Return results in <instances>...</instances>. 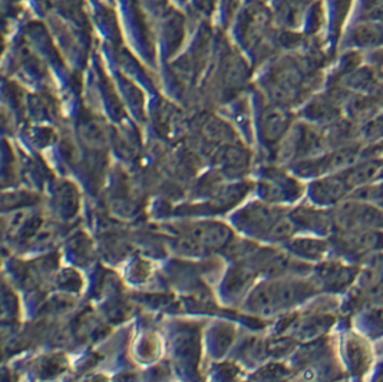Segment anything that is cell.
Here are the masks:
<instances>
[{
	"mask_svg": "<svg viewBox=\"0 0 383 382\" xmlns=\"http://www.w3.org/2000/svg\"><path fill=\"white\" fill-rule=\"evenodd\" d=\"M287 124H288V117L280 110H273L267 112L266 115V121H264L266 134L269 135V138L277 139L286 131Z\"/></svg>",
	"mask_w": 383,
	"mask_h": 382,
	"instance_id": "3957f363",
	"label": "cell"
},
{
	"mask_svg": "<svg viewBox=\"0 0 383 382\" xmlns=\"http://www.w3.org/2000/svg\"><path fill=\"white\" fill-rule=\"evenodd\" d=\"M383 36V32L379 26L370 23V25H362L357 28L356 39L363 45H373L377 43Z\"/></svg>",
	"mask_w": 383,
	"mask_h": 382,
	"instance_id": "277c9868",
	"label": "cell"
},
{
	"mask_svg": "<svg viewBox=\"0 0 383 382\" xmlns=\"http://www.w3.org/2000/svg\"><path fill=\"white\" fill-rule=\"evenodd\" d=\"M191 236L204 245L220 246L228 239L230 232L218 224H200L193 228Z\"/></svg>",
	"mask_w": 383,
	"mask_h": 382,
	"instance_id": "6da1fadb",
	"label": "cell"
},
{
	"mask_svg": "<svg viewBox=\"0 0 383 382\" xmlns=\"http://www.w3.org/2000/svg\"><path fill=\"white\" fill-rule=\"evenodd\" d=\"M320 194L326 198L335 200L345 193V184L340 180H326L320 184Z\"/></svg>",
	"mask_w": 383,
	"mask_h": 382,
	"instance_id": "5b68a950",
	"label": "cell"
},
{
	"mask_svg": "<svg viewBox=\"0 0 383 382\" xmlns=\"http://www.w3.org/2000/svg\"><path fill=\"white\" fill-rule=\"evenodd\" d=\"M383 174V163L380 161H367L360 164L353 170L347 177V186L362 187L377 180Z\"/></svg>",
	"mask_w": 383,
	"mask_h": 382,
	"instance_id": "7a4b0ae2",
	"label": "cell"
},
{
	"mask_svg": "<svg viewBox=\"0 0 383 382\" xmlns=\"http://www.w3.org/2000/svg\"><path fill=\"white\" fill-rule=\"evenodd\" d=\"M380 70H383V63H382V65H380Z\"/></svg>",
	"mask_w": 383,
	"mask_h": 382,
	"instance_id": "8992f818",
	"label": "cell"
}]
</instances>
